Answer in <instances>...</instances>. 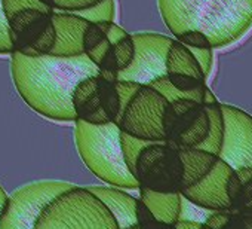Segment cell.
Returning a JSON list of instances; mask_svg holds the SVG:
<instances>
[{
	"mask_svg": "<svg viewBox=\"0 0 252 229\" xmlns=\"http://www.w3.org/2000/svg\"><path fill=\"white\" fill-rule=\"evenodd\" d=\"M42 3H45L46 6H49V8H52L54 9V0H40Z\"/></svg>",
	"mask_w": 252,
	"mask_h": 229,
	"instance_id": "40",
	"label": "cell"
},
{
	"mask_svg": "<svg viewBox=\"0 0 252 229\" xmlns=\"http://www.w3.org/2000/svg\"><path fill=\"white\" fill-rule=\"evenodd\" d=\"M120 134L122 131L114 122L89 124L80 119L74 121L76 146L85 165L111 186L138 189L137 177L126 167Z\"/></svg>",
	"mask_w": 252,
	"mask_h": 229,
	"instance_id": "3",
	"label": "cell"
},
{
	"mask_svg": "<svg viewBox=\"0 0 252 229\" xmlns=\"http://www.w3.org/2000/svg\"><path fill=\"white\" fill-rule=\"evenodd\" d=\"M183 167H184V176H183V186L181 191L191 188L197 183H200L217 165L220 156L202 149H181L180 151Z\"/></svg>",
	"mask_w": 252,
	"mask_h": 229,
	"instance_id": "16",
	"label": "cell"
},
{
	"mask_svg": "<svg viewBox=\"0 0 252 229\" xmlns=\"http://www.w3.org/2000/svg\"><path fill=\"white\" fill-rule=\"evenodd\" d=\"M52 24L57 39L49 55L57 57H79L85 55L83 36L89 27V21L73 12H54Z\"/></svg>",
	"mask_w": 252,
	"mask_h": 229,
	"instance_id": "12",
	"label": "cell"
},
{
	"mask_svg": "<svg viewBox=\"0 0 252 229\" xmlns=\"http://www.w3.org/2000/svg\"><path fill=\"white\" fill-rule=\"evenodd\" d=\"M243 214L245 216H252V208H243Z\"/></svg>",
	"mask_w": 252,
	"mask_h": 229,
	"instance_id": "41",
	"label": "cell"
},
{
	"mask_svg": "<svg viewBox=\"0 0 252 229\" xmlns=\"http://www.w3.org/2000/svg\"><path fill=\"white\" fill-rule=\"evenodd\" d=\"M165 26L177 38L187 30L206 35L214 48L231 45L252 26V0H158Z\"/></svg>",
	"mask_w": 252,
	"mask_h": 229,
	"instance_id": "2",
	"label": "cell"
},
{
	"mask_svg": "<svg viewBox=\"0 0 252 229\" xmlns=\"http://www.w3.org/2000/svg\"><path fill=\"white\" fill-rule=\"evenodd\" d=\"M202 229H214V228H211V226H208L206 223H203V228Z\"/></svg>",
	"mask_w": 252,
	"mask_h": 229,
	"instance_id": "42",
	"label": "cell"
},
{
	"mask_svg": "<svg viewBox=\"0 0 252 229\" xmlns=\"http://www.w3.org/2000/svg\"><path fill=\"white\" fill-rule=\"evenodd\" d=\"M242 189H243V183L242 180L239 179L236 170L234 173L230 176L228 179V183H227V193L230 196V199L233 201V205H237L239 199H240V195H242Z\"/></svg>",
	"mask_w": 252,
	"mask_h": 229,
	"instance_id": "34",
	"label": "cell"
},
{
	"mask_svg": "<svg viewBox=\"0 0 252 229\" xmlns=\"http://www.w3.org/2000/svg\"><path fill=\"white\" fill-rule=\"evenodd\" d=\"M88 189L105 204V207L111 211V214L117 220L120 229H128L138 225L137 198L122 191V188H116V186H88Z\"/></svg>",
	"mask_w": 252,
	"mask_h": 229,
	"instance_id": "14",
	"label": "cell"
},
{
	"mask_svg": "<svg viewBox=\"0 0 252 229\" xmlns=\"http://www.w3.org/2000/svg\"><path fill=\"white\" fill-rule=\"evenodd\" d=\"M11 73L18 94L39 114L55 121H76L73 92L99 67L85 54L79 57L26 55L14 51Z\"/></svg>",
	"mask_w": 252,
	"mask_h": 229,
	"instance_id": "1",
	"label": "cell"
},
{
	"mask_svg": "<svg viewBox=\"0 0 252 229\" xmlns=\"http://www.w3.org/2000/svg\"><path fill=\"white\" fill-rule=\"evenodd\" d=\"M14 51H15L14 35L3 8V0H0V54H9Z\"/></svg>",
	"mask_w": 252,
	"mask_h": 229,
	"instance_id": "27",
	"label": "cell"
},
{
	"mask_svg": "<svg viewBox=\"0 0 252 229\" xmlns=\"http://www.w3.org/2000/svg\"><path fill=\"white\" fill-rule=\"evenodd\" d=\"M245 208H252V202H251V204H249L248 207H245ZM242 210H243V208H242Z\"/></svg>",
	"mask_w": 252,
	"mask_h": 229,
	"instance_id": "44",
	"label": "cell"
},
{
	"mask_svg": "<svg viewBox=\"0 0 252 229\" xmlns=\"http://www.w3.org/2000/svg\"><path fill=\"white\" fill-rule=\"evenodd\" d=\"M105 38H107V35L98 23H89V27L86 29L85 36H83L85 54L88 51H91L92 48H95L98 43H101Z\"/></svg>",
	"mask_w": 252,
	"mask_h": 229,
	"instance_id": "30",
	"label": "cell"
},
{
	"mask_svg": "<svg viewBox=\"0 0 252 229\" xmlns=\"http://www.w3.org/2000/svg\"><path fill=\"white\" fill-rule=\"evenodd\" d=\"M230 222L231 216L228 211H212L205 220V223L214 229H224L227 225H230Z\"/></svg>",
	"mask_w": 252,
	"mask_h": 229,
	"instance_id": "33",
	"label": "cell"
},
{
	"mask_svg": "<svg viewBox=\"0 0 252 229\" xmlns=\"http://www.w3.org/2000/svg\"><path fill=\"white\" fill-rule=\"evenodd\" d=\"M252 202V179L246 183H243V189H242V195L240 199L237 202V205H240L242 208L248 207Z\"/></svg>",
	"mask_w": 252,
	"mask_h": 229,
	"instance_id": "35",
	"label": "cell"
},
{
	"mask_svg": "<svg viewBox=\"0 0 252 229\" xmlns=\"http://www.w3.org/2000/svg\"><path fill=\"white\" fill-rule=\"evenodd\" d=\"M168 229H177V226H168Z\"/></svg>",
	"mask_w": 252,
	"mask_h": 229,
	"instance_id": "45",
	"label": "cell"
},
{
	"mask_svg": "<svg viewBox=\"0 0 252 229\" xmlns=\"http://www.w3.org/2000/svg\"><path fill=\"white\" fill-rule=\"evenodd\" d=\"M74 185L64 180H39L9 195V205L0 217V229H33L42 210Z\"/></svg>",
	"mask_w": 252,
	"mask_h": 229,
	"instance_id": "7",
	"label": "cell"
},
{
	"mask_svg": "<svg viewBox=\"0 0 252 229\" xmlns=\"http://www.w3.org/2000/svg\"><path fill=\"white\" fill-rule=\"evenodd\" d=\"M135 58L132 64L119 73V80L150 85L156 79L168 76L166 57L174 39L159 33H134Z\"/></svg>",
	"mask_w": 252,
	"mask_h": 229,
	"instance_id": "9",
	"label": "cell"
},
{
	"mask_svg": "<svg viewBox=\"0 0 252 229\" xmlns=\"http://www.w3.org/2000/svg\"><path fill=\"white\" fill-rule=\"evenodd\" d=\"M166 70H168V75L181 73V75H190L203 82L206 80V76H205L199 61L190 51V48L177 39L172 42V45L168 51Z\"/></svg>",
	"mask_w": 252,
	"mask_h": 229,
	"instance_id": "17",
	"label": "cell"
},
{
	"mask_svg": "<svg viewBox=\"0 0 252 229\" xmlns=\"http://www.w3.org/2000/svg\"><path fill=\"white\" fill-rule=\"evenodd\" d=\"M175 226H177V229H202L203 223L194 222V220H180Z\"/></svg>",
	"mask_w": 252,
	"mask_h": 229,
	"instance_id": "36",
	"label": "cell"
},
{
	"mask_svg": "<svg viewBox=\"0 0 252 229\" xmlns=\"http://www.w3.org/2000/svg\"><path fill=\"white\" fill-rule=\"evenodd\" d=\"M33 229H120L105 204L88 186H73L42 210Z\"/></svg>",
	"mask_w": 252,
	"mask_h": 229,
	"instance_id": "4",
	"label": "cell"
},
{
	"mask_svg": "<svg viewBox=\"0 0 252 229\" xmlns=\"http://www.w3.org/2000/svg\"><path fill=\"white\" fill-rule=\"evenodd\" d=\"M163 125L168 145L178 151L199 149L209 136L211 119L205 104L183 98L168 104Z\"/></svg>",
	"mask_w": 252,
	"mask_h": 229,
	"instance_id": "8",
	"label": "cell"
},
{
	"mask_svg": "<svg viewBox=\"0 0 252 229\" xmlns=\"http://www.w3.org/2000/svg\"><path fill=\"white\" fill-rule=\"evenodd\" d=\"M150 86H153L156 91H159L169 103H174V101H178V100H183V98H189V100H194V101L203 104V101H202V98H200L199 95L190 94V92H184V91L175 88V86L169 82L168 76H163V77H160V79H156L155 82L150 83Z\"/></svg>",
	"mask_w": 252,
	"mask_h": 229,
	"instance_id": "24",
	"label": "cell"
},
{
	"mask_svg": "<svg viewBox=\"0 0 252 229\" xmlns=\"http://www.w3.org/2000/svg\"><path fill=\"white\" fill-rule=\"evenodd\" d=\"M214 103H218L215 95L212 94V91L209 88H206L205 91V98H203V104H214Z\"/></svg>",
	"mask_w": 252,
	"mask_h": 229,
	"instance_id": "38",
	"label": "cell"
},
{
	"mask_svg": "<svg viewBox=\"0 0 252 229\" xmlns=\"http://www.w3.org/2000/svg\"><path fill=\"white\" fill-rule=\"evenodd\" d=\"M101 76V75H99ZM99 94H101V103L107 113L110 122H117L120 114V98L116 88V82H110L101 76L99 82Z\"/></svg>",
	"mask_w": 252,
	"mask_h": 229,
	"instance_id": "19",
	"label": "cell"
},
{
	"mask_svg": "<svg viewBox=\"0 0 252 229\" xmlns=\"http://www.w3.org/2000/svg\"><path fill=\"white\" fill-rule=\"evenodd\" d=\"M101 76H89L83 79L73 92V107L76 116L89 124H108L110 119L102 107L99 94ZM76 119V121H77Z\"/></svg>",
	"mask_w": 252,
	"mask_h": 229,
	"instance_id": "13",
	"label": "cell"
},
{
	"mask_svg": "<svg viewBox=\"0 0 252 229\" xmlns=\"http://www.w3.org/2000/svg\"><path fill=\"white\" fill-rule=\"evenodd\" d=\"M243 223H245V229H252V216H245Z\"/></svg>",
	"mask_w": 252,
	"mask_h": 229,
	"instance_id": "39",
	"label": "cell"
},
{
	"mask_svg": "<svg viewBox=\"0 0 252 229\" xmlns=\"http://www.w3.org/2000/svg\"><path fill=\"white\" fill-rule=\"evenodd\" d=\"M89 23H105L114 20V0H102L98 5L73 12Z\"/></svg>",
	"mask_w": 252,
	"mask_h": 229,
	"instance_id": "22",
	"label": "cell"
},
{
	"mask_svg": "<svg viewBox=\"0 0 252 229\" xmlns=\"http://www.w3.org/2000/svg\"><path fill=\"white\" fill-rule=\"evenodd\" d=\"M169 101L153 86L141 85L126 106L117 125L122 133L147 142H166L165 113Z\"/></svg>",
	"mask_w": 252,
	"mask_h": 229,
	"instance_id": "5",
	"label": "cell"
},
{
	"mask_svg": "<svg viewBox=\"0 0 252 229\" xmlns=\"http://www.w3.org/2000/svg\"><path fill=\"white\" fill-rule=\"evenodd\" d=\"M102 0H54V9L67 11V12H77L82 9L92 8L98 5Z\"/></svg>",
	"mask_w": 252,
	"mask_h": 229,
	"instance_id": "31",
	"label": "cell"
},
{
	"mask_svg": "<svg viewBox=\"0 0 252 229\" xmlns=\"http://www.w3.org/2000/svg\"><path fill=\"white\" fill-rule=\"evenodd\" d=\"M205 107L211 119V130H209L208 139L199 149L220 155L222 142H224V114H222L221 103L205 104Z\"/></svg>",
	"mask_w": 252,
	"mask_h": 229,
	"instance_id": "18",
	"label": "cell"
},
{
	"mask_svg": "<svg viewBox=\"0 0 252 229\" xmlns=\"http://www.w3.org/2000/svg\"><path fill=\"white\" fill-rule=\"evenodd\" d=\"M128 229H141V228H140L138 225H135V226H132V228H128Z\"/></svg>",
	"mask_w": 252,
	"mask_h": 229,
	"instance_id": "43",
	"label": "cell"
},
{
	"mask_svg": "<svg viewBox=\"0 0 252 229\" xmlns=\"http://www.w3.org/2000/svg\"><path fill=\"white\" fill-rule=\"evenodd\" d=\"M55 39H57V33H55V27L52 24V20H51L48 27L39 36V39L32 46H29V48H26V49H23L20 52H23L26 55H48L54 49Z\"/></svg>",
	"mask_w": 252,
	"mask_h": 229,
	"instance_id": "25",
	"label": "cell"
},
{
	"mask_svg": "<svg viewBox=\"0 0 252 229\" xmlns=\"http://www.w3.org/2000/svg\"><path fill=\"white\" fill-rule=\"evenodd\" d=\"M233 173L234 170L227 162L218 159L215 168L200 183L181 191V195L200 208L209 211H228L234 207L227 193V183Z\"/></svg>",
	"mask_w": 252,
	"mask_h": 229,
	"instance_id": "11",
	"label": "cell"
},
{
	"mask_svg": "<svg viewBox=\"0 0 252 229\" xmlns=\"http://www.w3.org/2000/svg\"><path fill=\"white\" fill-rule=\"evenodd\" d=\"M140 199L147 205L153 216L168 226H175L181 219L183 211V195L181 192L168 193L156 192L149 188L140 186Z\"/></svg>",
	"mask_w": 252,
	"mask_h": 229,
	"instance_id": "15",
	"label": "cell"
},
{
	"mask_svg": "<svg viewBox=\"0 0 252 229\" xmlns=\"http://www.w3.org/2000/svg\"><path fill=\"white\" fill-rule=\"evenodd\" d=\"M137 219H138V226L141 229H168V225L158 220L141 199H138Z\"/></svg>",
	"mask_w": 252,
	"mask_h": 229,
	"instance_id": "28",
	"label": "cell"
},
{
	"mask_svg": "<svg viewBox=\"0 0 252 229\" xmlns=\"http://www.w3.org/2000/svg\"><path fill=\"white\" fill-rule=\"evenodd\" d=\"M214 48H205V49H200V48H190V51L193 52V55L196 57V60L199 61L205 76L208 77L211 70H212V64H214Z\"/></svg>",
	"mask_w": 252,
	"mask_h": 229,
	"instance_id": "32",
	"label": "cell"
},
{
	"mask_svg": "<svg viewBox=\"0 0 252 229\" xmlns=\"http://www.w3.org/2000/svg\"><path fill=\"white\" fill-rule=\"evenodd\" d=\"M113 52L119 73L128 69L135 58V42L132 39V35L125 36L123 39L116 42L113 45Z\"/></svg>",
	"mask_w": 252,
	"mask_h": 229,
	"instance_id": "21",
	"label": "cell"
},
{
	"mask_svg": "<svg viewBox=\"0 0 252 229\" xmlns=\"http://www.w3.org/2000/svg\"><path fill=\"white\" fill-rule=\"evenodd\" d=\"M224 114V142L220 159L233 170L252 167V116L245 110L221 104Z\"/></svg>",
	"mask_w": 252,
	"mask_h": 229,
	"instance_id": "10",
	"label": "cell"
},
{
	"mask_svg": "<svg viewBox=\"0 0 252 229\" xmlns=\"http://www.w3.org/2000/svg\"><path fill=\"white\" fill-rule=\"evenodd\" d=\"M8 205H9V196L6 193V191L0 186V217H2V214L8 208Z\"/></svg>",
	"mask_w": 252,
	"mask_h": 229,
	"instance_id": "37",
	"label": "cell"
},
{
	"mask_svg": "<svg viewBox=\"0 0 252 229\" xmlns=\"http://www.w3.org/2000/svg\"><path fill=\"white\" fill-rule=\"evenodd\" d=\"M120 143H122V151H123V158L126 162V167L129 168V171L135 176L137 171V161L141 153V151L149 146L153 142H147L143 139H137L134 136H129L126 133L120 134Z\"/></svg>",
	"mask_w": 252,
	"mask_h": 229,
	"instance_id": "20",
	"label": "cell"
},
{
	"mask_svg": "<svg viewBox=\"0 0 252 229\" xmlns=\"http://www.w3.org/2000/svg\"><path fill=\"white\" fill-rule=\"evenodd\" d=\"M49 15H52V14H45V12L34 11V9H27V11H23L18 15H15L9 21L11 30H12V35H14V40L17 39V36L23 35L32 26H34L36 23H39L40 20H43V18H46Z\"/></svg>",
	"mask_w": 252,
	"mask_h": 229,
	"instance_id": "23",
	"label": "cell"
},
{
	"mask_svg": "<svg viewBox=\"0 0 252 229\" xmlns=\"http://www.w3.org/2000/svg\"><path fill=\"white\" fill-rule=\"evenodd\" d=\"M3 8L9 21L20 12L27 9H34L45 14H54V9L42 3L40 0H3Z\"/></svg>",
	"mask_w": 252,
	"mask_h": 229,
	"instance_id": "26",
	"label": "cell"
},
{
	"mask_svg": "<svg viewBox=\"0 0 252 229\" xmlns=\"http://www.w3.org/2000/svg\"><path fill=\"white\" fill-rule=\"evenodd\" d=\"M184 167L180 151L166 142H153L146 146L137 161L135 177L140 186L156 192H181Z\"/></svg>",
	"mask_w": 252,
	"mask_h": 229,
	"instance_id": "6",
	"label": "cell"
},
{
	"mask_svg": "<svg viewBox=\"0 0 252 229\" xmlns=\"http://www.w3.org/2000/svg\"><path fill=\"white\" fill-rule=\"evenodd\" d=\"M175 39L189 48H200V49L214 48L209 38L206 35H203L202 32H197V30H187L184 33H181L180 36H177Z\"/></svg>",
	"mask_w": 252,
	"mask_h": 229,
	"instance_id": "29",
	"label": "cell"
}]
</instances>
